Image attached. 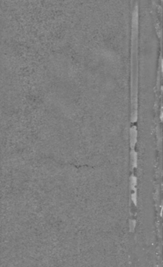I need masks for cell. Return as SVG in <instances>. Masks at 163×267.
<instances>
[{"mask_svg":"<svg viewBox=\"0 0 163 267\" xmlns=\"http://www.w3.org/2000/svg\"><path fill=\"white\" fill-rule=\"evenodd\" d=\"M137 141V130L135 127H133L130 129V146L131 147H134V145Z\"/></svg>","mask_w":163,"mask_h":267,"instance_id":"1","label":"cell"},{"mask_svg":"<svg viewBox=\"0 0 163 267\" xmlns=\"http://www.w3.org/2000/svg\"><path fill=\"white\" fill-rule=\"evenodd\" d=\"M131 157L133 159V167H136V163H137V153L135 152H132L131 153Z\"/></svg>","mask_w":163,"mask_h":267,"instance_id":"2","label":"cell"}]
</instances>
